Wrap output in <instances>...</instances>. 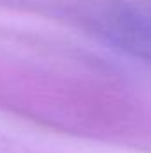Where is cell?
I'll list each match as a JSON object with an SVG mask.
<instances>
[{
    "label": "cell",
    "mask_w": 151,
    "mask_h": 153,
    "mask_svg": "<svg viewBox=\"0 0 151 153\" xmlns=\"http://www.w3.org/2000/svg\"><path fill=\"white\" fill-rule=\"evenodd\" d=\"M87 23L110 46L151 62V0H100Z\"/></svg>",
    "instance_id": "cell-1"
}]
</instances>
